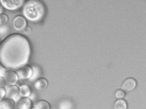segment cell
<instances>
[{"label":"cell","instance_id":"cell-17","mask_svg":"<svg viewBox=\"0 0 146 109\" xmlns=\"http://www.w3.org/2000/svg\"><path fill=\"white\" fill-rule=\"evenodd\" d=\"M125 95V92L123 89H118L115 92V96L117 98H123Z\"/></svg>","mask_w":146,"mask_h":109},{"label":"cell","instance_id":"cell-12","mask_svg":"<svg viewBox=\"0 0 146 109\" xmlns=\"http://www.w3.org/2000/svg\"><path fill=\"white\" fill-rule=\"evenodd\" d=\"M31 93V89L29 85L25 84L19 87V94L23 97H29Z\"/></svg>","mask_w":146,"mask_h":109},{"label":"cell","instance_id":"cell-8","mask_svg":"<svg viewBox=\"0 0 146 109\" xmlns=\"http://www.w3.org/2000/svg\"><path fill=\"white\" fill-rule=\"evenodd\" d=\"M19 94V88L16 85H10L6 90V96L10 98H15Z\"/></svg>","mask_w":146,"mask_h":109},{"label":"cell","instance_id":"cell-19","mask_svg":"<svg viewBox=\"0 0 146 109\" xmlns=\"http://www.w3.org/2000/svg\"><path fill=\"white\" fill-rule=\"evenodd\" d=\"M9 31V28L5 25H0V36L6 34Z\"/></svg>","mask_w":146,"mask_h":109},{"label":"cell","instance_id":"cell-23","mask_svg":"<svg viewBox=\"0 0 146 109\" xmlns=\"http://www.w3.org/2000/svg\"><path fill=\"white\" fill-rule=\"evenodd\" d=\"M25 81H24L23 80V79H20V80H18L16 85H17L18 87L19 88L23 86V85H25Z\"/></svg>","mask_w":146,"mask_h":109},{"label":"cell","instance_id":"cell-5","mask_svg":"<svg viewBox=\"0 0 146 109\" xmlns=\"http://www.w3.org/2000/svg\"><path fill=\"white\" fill-rule=\"evenodd\" d=\"M33 69L32 66L26 64L18 70L17 74L22 79H29L32 76Z\"/></svg>","mask_w":146,"mask_h":109},{"label":"cell","instance_id":"cell-10","mask_svg":"<svg viewBox=\"0 0 146 109\" xmlns=\"http://www.w3.org/2000/svg\"><path fill=\"white\" fill-rule=\"evenodd\" d=\"M32 106V101L28 97H23L19 101L18 108L19 109H30Z\"/></svg>","mask_w":146,"mask_h":109},{"label":"cell","instance_id":"cell-18","mask_svg":"<svg viewBox=\"0 0 146 109\" xmlns=\"http://www.w3.org/2000/svg\"><path fill=\"white\" fill-rule=\"evenodd\" d=\"M72 104L69 101H63L61 103L60 106V109H70L71 108Z\"/></svg>","mask_w":146,"mask_h":109},{"label":"cell","instance_id":"cell-16","mask_svg":"<svg viewBox=\"0 0 146 109\" xmlns=\"http://www.w3.org/2000/svg\"><path fill=\"white\" fill-rule=\"evenodd\" d=\"M9 21V17L6 14L2 13L0 15V25H5Z\"/></svg>","mask_w":146,"mask_h":109},{"label":"cell","instance_id":"cell-3","mask_svg":"<svg viewBox=\"0 0 146 109\" xmlns=\"http://www.w3.org/2000/svg\"><path fill=\"white\" fill-rule=\"evenodd\" d=\"M25 0H0L1 6L10 11H15L21 8Z\"/></svg>","mask_w":146,"mask_h":109},{"label":"cell","instance_id":"cell-14","mask_svg":"<svg viewBox=\"0 0 146 109\" xmlns=\"http://www.w3.org/2000/svg\"><path fill=\"white\" fill-rule=\"evenodd\" d=\"M114 108L115 109H127V102L125 100L123 99H119L115 101L114 104Z\"/></svg>","mask_w":146,"mask_h":109},{"label":"cell","instance_id":"cell-21","mask_svg":"<svg viewBox=\"0 0 146 109\" xmlns=\"http://www.w3.org/2000/svg\"><path fill=\"white\" fill-rule=\"evenodd\" d=\"M25 34L27 35L31 34L32 32V28L30 26H26L23 30Z\"/></svg>","mask_w":146,"mask_h":109},{"label":"cell","instance_id":"cell-6","mask_svg":"<svg viewBox=\"0 0 146 109\" xmlns=\"http://www.w3.org/2000/svg\"><path fill=\"white\" fill-rule=\"evenodd\" d=\"M13 28L17 31L23 30L27 26V22L25 18L21 16H17L13 22Z\"/></svg>","mask_w":146,"mask_h":109},{"label":"cell","instance_id":"cell-2","mask_svg":"<svg viewBox=\"0 0 146 109\" xmlns=\"http://www.w3.org/2000/svg\"><path fill=\"white\" fill-rule=\"evenodd\" d=\"M23 13L25 18L29 21L36 22L44 17L45 7L39 0H29L24 5Z\"/></svg>","mask_w":146,"mask_h":109},{"label":"cell","instance_id":"cell-24","mask_svg":"<svg viewBox=\"0 0 146 109\" xmlns=\"http://www.w3.org/2000/svg\"><path fill=\"white\" fill-rule=\"evenodd\" d=\"M4 7L0 5V15L2 14L4 12Z\"/></svg>","mask_w":146,"mask_h":109},{"label":"cell","instance_id":"cell-7","mask_svg":"<svg viewBox=\"0 0 146 109\" xmlns=\"http://www.w3.org/2000/svg\"><path fill=\"white\" fill-rule=\"evenodd\" d=\"M137 86V81L132 77L127 78L123 82L122 89L125 92H129L133 91Z\"/></svg>","mask_w":146,"mask_h":109},{"label":"cell","instance_id":"cell-4","mask_svg":"<svg viewBox=\"0 0 146 109\" xmlns=\"http://www.w3.org/2000/svg\"><path fill=\"white\" fill-rule=\"evenodd\" d=\"M6 82L9 85H16L19 80V75L16 71L13 70H6L4 75Z\"/></svg>","mask_w":146,"mask_h":109},{"label":"cell","instance_id":"cell-9","mask_svg":"<svg viewBox=\"0 0 146 109\" xmlns=\"http://www.w3.org/2000/svg\"><path fill=\"white\" fill-rule=\"evenodd\" d=\"M48 84V81L46 78L41 77L36 80L34 84V86L37 90L43 91L46 89Z\"/></svg>","mask_w":146,"mask_h":109},{"label":"cell","instance_id":"cell-20","mask_svg":"<svg viewBox=\"0 0 146 109\" xmlns=\"http://www.w3.org/2000/svg\"><path fill=\"white\" fill-rule=\"evenodd\" d=\"M5 96V89L3 87H0V101L3 100Z\"/></svg>","mask_w":146,"mask_h":109},{"label":"cell","instance_id":"cell-22","mask_svg":"<svg viewBox=\"0 0 146 109\" xmlns=\"http://www.w3.org/2000/svg\"><path fill=\"white\" fill-rule=\"evenodd\" d=\"M6 82L5 80L4 76H0V87H4L5 86Z\"/></svg>","mask_w":146,"mask_h":109},{"label":"cell","instance_id":"cell-13","mask_svg":"<svg viewBox=\"0 0 146 109\" xmlns=\"http://www.w3.org/2000/svg\"><path fill=\"white\" fill-rule=\"evenodd\" d=\"M34 106V109H50L51 108L49 102L44 100H38Z\"/></svg>","mask_w":146,"mask_h":109},{"label":"cell","instance_id":"cell-11","mask_svg":"<svg viewBox=\"0 0 146 109\" xmlns=\"http://www.w3.org/2000/svg\"><path fill=\"white\" fill-rule=\"evenodd\" d=\"M15 106V101L13 99L7 98L0 101V109H12Z\"/></svg>","mask_w":146,"mask_h":109},{"label":"cell","instance_id":"cell-1","mask_svg":"<svg viewBox=\"0 0 146 109\" xmlns=\"http://www.w3.org/2000/svg\"><path fill=\"white\" fill-rule=\"evenodd\" d=\"M31 47L28 39L14 34L0 42V65L6 69L16 70L28 64Z\"/></svg>","mask_w":146,"mask_h":109},{"label":"cell","instance_id":"cell-15","mask_svg":"<svg viewBox=\"0 0 146 109\" xmlns=\"http://www.w3.org/2000/svg\"><path fill=\"white\" fill-rule=\"evenodd\" d=\"M32 67L33 73L31 77L29 79L31 81H34L36 80L40 76V69L37 66H33Z\"/></svg>","mask_w":146,"mask_h":109}]
</instances>
